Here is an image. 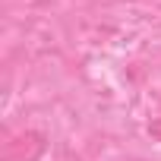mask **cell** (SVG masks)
I'll use <instances>...</instances> for the list:
<instances>
[{"mask_svg": "<svg viewBox=\"0 0 161 161\" xmlns=\"http://www.w3.org/2000/svg\"><path fill=\"white\" fill-rule=\"evenodd\" d=\"M47 148V139L44 133L38 130H25L19 136H13L7 145H3V161H38Z\"/></svg>", "mask_w": 161, "mask_h": 161, "instance_id": "obj_1", "label": "cell"}, {"mask_svg": "<svg viewBox=\"0 0 161 161\" xmlns=\"http://www.w3.org/2000/svg\"><path fill=\"white\" fill-rule=\"evenodd\" d=\"M148 133H152V139H158V142H161V117L148 123Z\"/></svg>", "mask_w": 161, "mask_h": 161, "instance_id": "obj_2", "label": "cell"}]
</instances>
